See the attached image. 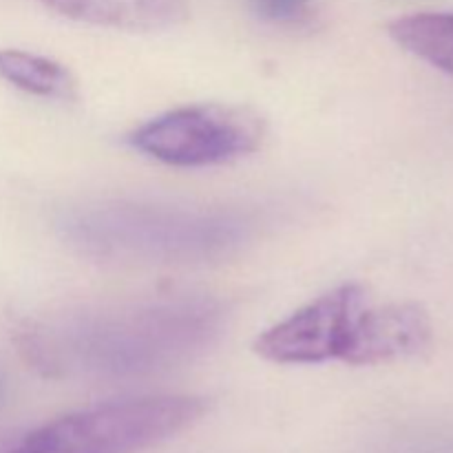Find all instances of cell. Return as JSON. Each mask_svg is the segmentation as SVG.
<instances>
[{"label": "cell", "mask_w": 453, "mask_h": 453, "mask_svg": "<svg viewBox=\"0 0 453 453\" xmlns=\"http://www.w3.org/2000/svg\"><path fill=\"white\" fill-rule=\"evenodd\" d=\"M0 396H3V379H0Z\"/></svg>", "instance_id": "cell-11"}, {"label": "cell", "mask_w": 453, "mask_h": 453, "mask_svg": "<svg viewBox=\"0 0 453 453\" xmlns=\"http://www.w3.org/2000/svg\"><path fill=\"white\" fill-rule=\"evenodd\" d=\"M0 80L51 100H71L75 96V80L65 65L18 49H0Z\"/></svg>", "instance_id": "cell-8"}, {"label": "cell", "mask_w": 453, "mask_h": 453, "mask_svg": "<svg viewBox=\"0 0 453 453\" xmlns=\"http://www.w3.org/2000/svg\"><path fill=\"white\" fill-rule=\"evenodd\" d=\"M60 16L97 27L155 31L186 18L184 0H42Z\"/></svg>", "instance_id": "cell-7"}, {"label": "cell", "mask_w": 453, "mask_h": 453, "mask_svg": "<svg viewBox=\"0 0 453 453\" xmlns=\"http://www.w3.org/2000/svg\"><path fill=\"white\" fill-rule=\"evenodd\" d=\"M208 405L199 396H142L71 411L0 436V453H142L193 427Z\"/></svg>", "instance_id": "cell-3"}, {"label": "cell", "mask_w": 453, "mask_h": 453, "mask_svg": "<svg viewBox=\"0 0 453 453\" xmlns=\"http://www.w3.org/2000/svg\"><path fill=\"white\" fill-rule=\"evenodd\" d=\"M312 3L314 0H250V9L265 22L292 25L308 16Z\"/></svg>", "instance_id": "cell-10"}, {"label": "cell", "mask_w": 453, "mask_h": 453, "mask_svg": "<svg viewBox=\"0 0 453 453\" xmlns=\"http://www.w3.org/2000/svg\"><path fill=\"white\" fill-rule=\"evenodd\" d=\"M432 341L427 312L414 303L370 308L358 317L348 365H380L423 352Z\"/></svg>", "instance_id": "cell-6"}, {"label": "cell", "mask_w": 453, "mask_h": 453, "mask_svg": "<svg viewBox=\"0 0 453 453\" xmlns=\"http://www.w3.org/2000/svg\"><path fill=\"white\" fill-rule=\"evenodd\" d=\"M264 142L259 115L242 106L193 104L149 119L128 135L142 155L177 168H202L255 153Z\"/></svg>", "instance_id": "cell-4"}, {"label": "cell", "mask_w": 453, "mask_h": 453, "mask_svg": "<svg viewBox=\"0 0 453 453\" xmlns=\"http://www.w3.org/2000/svg\"><path fill=\"white\" fill-rule=\"evenodd\" d=\"M228 208H188L113 199L73 208L60 234L80 255L122 264H208L228 259L252 234Z\"/></svg>", "instance_id": "cell-2"}, {"label": "cell", "mask_w": 453, "mask_h": 453, "mask_svg": "<svg viewBox=\"0 0 453 453\" xmlns=\"http://www.w3.org/2000/svg\"><path fill=\"white\" fill-rule=\"evenodd\" d=\"M226 308L208 295L84 305L18 332L22 358L51 379H140L193 361L219 341Z\"/></svg>", "instance_id": "cell-1"}, {"label": "cell", "mask_w": 453, "mask_h": 453, "mask_svg": "<svg viewBox=\"0 0 453 453\" xmlns=\"http://www.w3.org/2000/svg\"><path fill=\"white\" fill-rule=\"evenodd\" d=\"M389 35L405 51L453 75V13H414L389 25Z\"/></svg>", "instance_id": "cell-9"}, {"label": "cell", "mask_w": 453, "mask_h": 453, "mask_svg": "<svg viewBox=\"0 0 453 453\" xmlns=\"http://www.w3.org/2000/svg\"><path fill=\"white\" fill-rule=\"evenodd\" d=\"M365 305V290L357 283H343L261 332L255 352L277 365L345 363Z\"/></svg>", "instance_id": "cell-5"}]
</instances>
